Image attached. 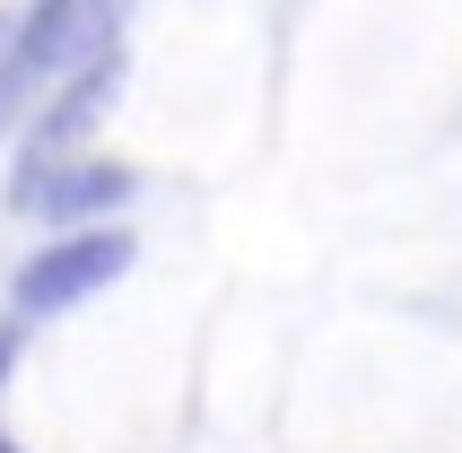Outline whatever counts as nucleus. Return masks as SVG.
Returning <instances> with one entry per match:
<instances>
[{
  "label": "nucleus",
  "instance_id": "obj_4",
  "mask_svg": "<svg viewBox=\"0 0 462 453\" xmlns=\"http://www.w3.org/2000/svg\"><path fill=\"white\" fill-rule=\"evenodd\" d=\"M18 331H26V314L9 305V314H0V384H9V366H18Z\"/></svg>",
  "mask_w": 462,
  "mask_h": 453
},
{
  "label": "nucleus",
  "instance_id": "obj_2",
  "mask_svg": "<svg viewBox=\"0 0 462 453\" xmlns=\"http://www.w3.org/2000/svg\"><path fill=\"white\" fill-rule=\"evenodd\" d=\"M123 201H131V166H114V157H35L26 149V166L9 175V209L52 218V226H97Z\"/></svg>",
  "mask_w": 462,
  "mask_h": 453
},
{
  "label": "nucleus",
  "instance_id": "obj_1",
  "mask_svg": "<svg viewBox=\"0 0 462 453\" xmlns=\"http://www.w3.org/2000/svg\"><path fill=\"white\" fill-rule=\"evenodd\" d=\"M131 262H140V236H123L114 218H97V226H61L44 253H26V262H18V279H9V305H18L26 323L70 314V305H88L97 288H114Z\"/></svg>",
  "mask_w": 462,
  "mask_h": 453
},
{
  "label": "nucleus",
  "instance_id": "obj_3",
  "mask_svg": "<svg viewBox=\"0 0 462 453\" xmlns=\"http://www.w3.org/2000/svg\"><path fill=\"white\" fill-rule=\"evenodd\" d=\"M114 79H123V61H114V52H105V61H88V70H79L70 88H61V105H44V114H35L26 149H35V157H61V149L79 140V131L97 123L105 105H114Z\"/></svg>",
  "mask_w": 462,
  "mask_h": 453
},
{
  "label": "nucleus",
  "instance_id": "obj_5",
  "mask_svg": "<svg viewBox=\"0 0 462 453\" xmlns=\"http://www.w3.org/2000/svg\"><path fill=\"white\" fill-rule=\"evenodd\" d=\"M0 453H18V445H9V436H0Z\"/></svg>",
  "mask_w": 462,
  "mask_h": 453
}]
</instances>
